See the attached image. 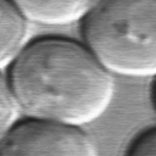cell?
I'll return each mask as SVG.
<instances>
[{"label": "cell", "instance_id": "6da1fadb", "mask_svg": "<svg viewBox=\"0 0 156 156\" xmlns=\"http://www.w3.org/2000/svg\"><path fill=\"white\" fill-rule=\"evenodd\" d=\"M1 71L29 117L82 127L99 119L115 95L113 73L85 43L69 38L29 41Z\"/></svg>", "mask_w": 156, "mask_h": 156}, {"label": "cell", "instance_id": "7a4b0ae2", "mask_svg": "<svg viewBox=\"0 0 156 156\" xmlns=\"http://www.w3.org/2000/svg\"><path fill=\"white\" fill-rule=\"evenodd\" d=\"M82 34L113 74L156 76V0H98Z\"/></svg>", "mask_w": 156, "mask_h": 156}, {"label": "cell", "instance_id": "3957f363", "mask_svg": "<svg viewBox=\"0 0 156 156\" xmlns=\"http://www.w3.org/2000/svg\"><path fill=\"white\" fill-rule=\"evenodd\" d=\"M95 144L79 126L39 117L15 123L0 138V155L95 156Z\"/></svg>", "mask_w": 156, "mask_h": 156}, {"label": "cell", "instance_id": "277c9868", "mask_svg": "<svg viewBox=\"0 0 156 156\" xmlns=\"http://www.w3.org/2000/svg\"><path fill=\"white\" fill-rule=\"evenodd\" d=\"M32 22L65 26L82 21L98 0H11Z\"/></svg>", "mask_w": 156, "mask_h": 156}, {"label": "cell", "instance_id": "5b68a950", "mask_svg": "<svg viewBox=\"0 0 156 156\" xmlns=\"http://www.w3.org/2000/svg\"><path fill=\"white\" fill-rule=\"evenodd\" d=\"M29 22L27 15L11 0H0V61L5 69L29 44Z\"/></svg>", "mask_w": 156, "mask_h": 156}, {"label": "cell", "instance_id": "8992f818", "mask_svg": "<svg viewBox=\"0 0 156 156\" xmlns=\"http://www.w3.org/2000/svg\"><path fill=\"white\" fill-rule=\"evenodd\" d=\"M0 117H1V122H0V133H5L7 132L15 123H17V118L20 112L22 111L21 104L15 94V91L12 90L5 73L2 72L1 76V85H0Z\"/></svg>", "mask_w": 156, "mask_h": 156}, {"label": "cell", "instance_id": "52a82bcc", "mask_svg": "<svg viewBox=\"0 0 156 156\" xmlns=\"http://www.w3.org/2000/svg\"><path fill=\"white\" fill-rule=\"evenodd\" d=\"M126 155L129 156H155L156 155V127L147 128L139 133L128 145Z\"/></svg>", "mask_w": 156, "mask_h": 156}, {"label": "cell", "instance_id": "ba28073f", "mask_svg": "<svg viewBox=\"0 0 156 156\" xmlns=\"http://www.w3.org/2000/svg\"><path fill=\"white\" fill-rule=\"evenodd\" d=\"M150 98H151V102H152L154 110H155V112H156V76L154 77V80H152V84H151Z\"/></svg>", "mask_w": 156, "mask_h": 156}]
</instances>
